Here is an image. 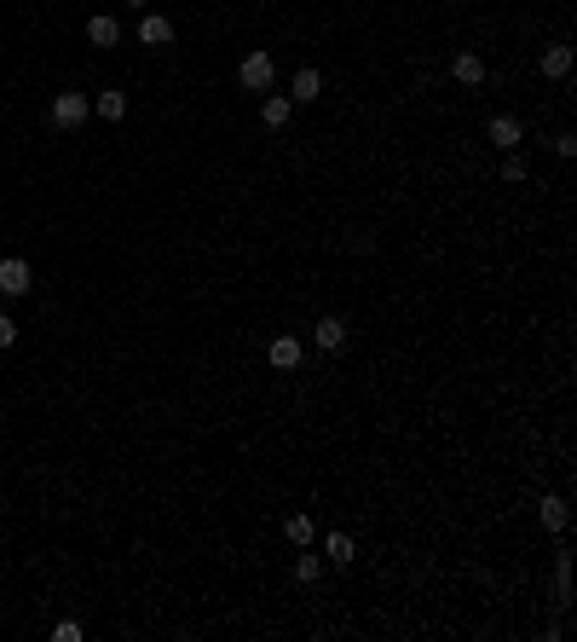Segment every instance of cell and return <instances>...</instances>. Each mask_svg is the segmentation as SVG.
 <instances>
[{
  "instance_id": "6da1fadb",
  "label": "cell",
  "mask_w": 577,
  "mask_h": 642,
  "mask_svg": "<svg viewBox=\"0 0 577 642\" xmlns=\"http://www.w3.org/2000/svg\"><path fill=\"white\" fill-rule=\"evenodd\" d=\"M47 122H52L58 133L87 128V122H93V93H87V87H58V93L47 98Z\"/></svg>"
},
{
  "instance_id": "7a4b0ae2",
  "label": "cell",
  "mask_w": 577,
  "mask_h": 642,
  "mask_svg": "<svg viewBox=\"0 0 577 642\" xmlns=\"http://www.w3.org/2000/svg\"><path fill=\"white\" fill-rule=\"evenodd\" d=\"M260 353H266V371H278V376H295V371H306V359H313L301 330H272Z\"/></svg>"
},
{
  "instance_id": "3957f363",
  "label": "cell",
  "mask_w": 577,
  "mask_h": 642,
  "mask_svg": "<svg viewBox=\"0 0 577 642\" xmlns=\"http://www.w3.org/2000/svg\"><path fill=\"white\" fill-rule=\"evenodd\" d=\"M531 70H538V82H549V87H561V82H572L577 75V42H543L538 47V58H531Z\"/></svg>"
},
{
  "instance_id": "277c9868",
  "label": "cell",
  "mask_w": 577,
  "mask_h": 642,
  "mask_svg": "<svg viewBox=\"0 0 577 642\" xmlns=\"http://www.w3.org/2000/svg\"><path fill=\"white\" fill-rule=\"evenodd\" d=\"M306 348L323 353V359H335V353L353 348V325H346L341 313H318L313 325H306Z\"/></svg>"
},
{
  "instance_id": "5b68a950",
  "label": "cell",
  "mask_w": 577,
  "mask_h": 642,
  "mask_svg": "<svg viewBox=\"0 0 577 642\" xmlns=\"http://www.w3.org/2000/svg\"><path fill=\"white\" fill-rule=\"evenodd\" d=\"M81 42L110 58V52H121V47H133V35H128V24H121L116 12H87V24H81Z\"/></svg>"
},
{
  "instance_id": "8992f818",
  "label": "cell",
  "mask_w": 577,
  "mask_h": 642,
  "mask_svg": "<svg viewBox=\"0 0 577 642\" xmlns=\"http://www.w3.org/2000/svg\"><path fill=\"white\" fill-rule=\"evenodd\" d=\"M485 145L503 156V151H526V145H538V139H531V128H526L514 110H491V116H485Z\"/></svg>"
},
{
  "instance_id": "52a82bcc",
  "label": "cell",
  "mask_w": 577,
  "mask_h": 642,
  "mask_svg": "<svg viewBox=\"0 0 577 642\" xmlns=\"http://www.w3.org/2000/svg\"><path fill=\"white\" fill-rule=\"evenodd\" d=\"M0 295L7 301H30L35 295V260L30 255H17V249L0 255Z\"/></svg>"
},
{
  "instance_id": "ba28073f",
  "label": "cell",
  "mask_w": 577,
  "mask_h": 642,
  "mask_svg": "<svg viewBox=\"0 0 577 642\" xmlns=\"http://www.w3.org/2000/svg\"><path fill=\"white\" fill-rule=\"evenodd\" d=\"M93 116H98L105 128H121V122L133 116V87H128V82H105V87L93 93Z\"/></svg>"
},
{
  "instance_id": "9c48e42d",
  "label": "cell",
  "mask_w": 577,
  "mask_h": 642,
  "mask_svg": "<svg viewBox=\"0 0 577 642\" xmlns=\"http://www.w3.org/2000/svg\"><path fill=\"white\" fill-rule=\"evenodd\" d=\"M133 47L139 52H162V47H174V12H139V24H133Z\"/></svg>"
},
{
  "instance_id": "30bf717a",
  "label": "cell",
  "mask_w": 577,
  "mask_h": 642,
  "mask_svg": "<svg viewBox=\"0 0 577 642\" xmlns=\"http://www.w3.org/2000/svg\"><path fill=\"white\" fill-rule=\"evenodd\" d=\"M255 116H260V128H266V133H283V128H295L301 105H295V98H288L283 87H272V93H260V98H255Z\"/></svg>"
},
{
  "instance_id": "8fae6325",
  "label": "cell",
  "mask_w": 577,
  "mask_h": 642,
  "mask_svg": "<svg viewBox=\"0 0 577 642\" xmlns=\"http://www.w3.org/2000/svg\"><path fill=\"white\" fill-rule=\"evenodd\" d=\"M283 87H288V98H295V105L306 110V105H318V98H323V87H329V75H323L318 65H295V70H288V75H283Z\"/></svg>"
},
{
  "instance_id": "7c38bea8",
  "label": "cell",
  "mask_w": 577,
  "mask_h": 642,
  "mask_svg": "<svg viewBox=\"0 0 577 642\" xmlns=\"http://www.w3.org/2000/svg\"><path fill=\"white\" fill-rule=\"evenodd\" d=\"M93 631H87V619L81 614H58L52 626H47V642H87Z\"/></svg>"
},
{
  "instance_id": "4fadbf2b",
  "label": "cell",
  "mask_w": 577,
  "mask_h": 642,
  "mask_svg": "<svg viewBox=\"0 0 577 642\" xmlns=\"http://www.w3.org/2000/svg\"><path fill=\"white\" fill-rule=\"evenodd\" d=\"M17 342H24V325L12 313H0V353H17Z\"/></svg>"
},
{
  "instance_id": "5bb4252c",
  "label": "cell",
  "mask_w": 577,
  "mask_h": 642,
  "mask_svg": "<svg viewBox=\"0 0 577 642\" xmlns=\"http://www.w3.org/2000/svg\"><path fill=\"white\" fill-rule=\"evenodd\" d=\"M156 7V0H128V12H151Z\"/></svg>"
}]
</instances>
